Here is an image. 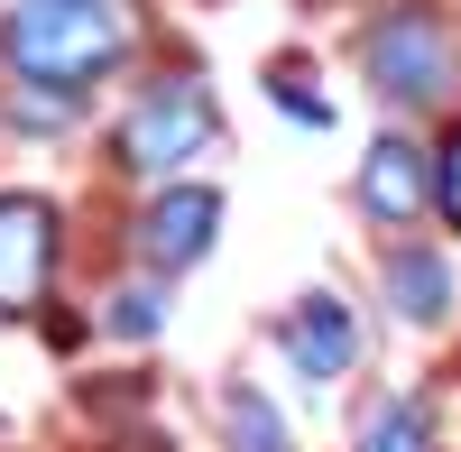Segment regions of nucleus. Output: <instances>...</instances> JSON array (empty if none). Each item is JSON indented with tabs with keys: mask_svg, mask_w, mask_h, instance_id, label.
<instances>
[{
	"mask_svg": "<svg viewBox=\"0 0 461 452\" xmlns=\"http://www.w3.org/2000/svg\"><path fill=\"white\" fill-rule=\"evenodd\" d=\"M111 452H167V434H121Z\"/></svg>",
	"mask_w": 461,
	"mask_h": 452,
	"instance_id": "obj_14",
	"label": "nucleus"
},
{
	"mask_svg": "<svg viewBox=\"0 0 461 452\" xmlns=\"http://www.w3.org/2000/svg\"><path fill=\"white\" fill-rule=\"evenodd\" d=\"M360 203H369V221H425V148L378 139L360 167Z\"/></svg>",
	"mask_w": 461,
	"mask_h": 452,
	"instance_id": "obj_7",
	"label": "nucleus"
},
{
	"mask_svg": "<svg viewBox=\"0 0 461 452\" xmlns=\"http://www.w3.org/2000/svg\"><path fill=\"white\" fill-rule=\"evenodd\" d=\"M10 111H19V121H37V130H47V121H65V93H19Z\"/></svg>",
	"mask_w": 461,
	"mask_h": 452,
	"instance_id": "obj_12",
	"label": "nucleus"
},
{
	"mask_svg": "<svg viewBox=\"0 0 461 452\" xmlns=\"http://www.w3.org/2000/svg\"><path fill=\"white\" fill-rule=\"evenodd\" d=\"M111 332H121V342H148V332H158V295H148V286H130L121 305H111Z\"/></svg>",
	"mask_w": 461,
	"mask_h": 452,
	"instance_id": "obj_11",
	"label": "nucleus"
},
{
	"mask_svg": "<svg viewBox=\"0 0 461 452\" xmlns=\"http://www.w3.org/2000/svg\"><path fill=\"white\" fill-rule=\"evenodd\" d=\"M443 212L461 221V130H452V148H443Z\"/></svg>",
	"mask_w": 461,
	"mask_h": 452,
	"instance_id": "obj_13",
	"label": "nucleus"
},
{
	"mask_svg": "<svg viewBox=\"0 0 461 452\" xmlns=\"http://www.w3.org/2000/svg\"><path fill=\"white\" fill-rule=\"evenodd\" d=\"M212 221H221V194H203V185H176V194L148 203L139 249L158 258V268H194V258L212 249Z\"/></svg>",
	"mask_w": 461,
	"mask_h": 452,
	"instance_id": "obj_5",
	"label": "nucleus"
},
{
	"mask_svg": "<svg viewBox=\"0 0 461 452\" xmlns=\"http://www.w3.org/2000/svg\"><path fill=\"white\" fill-rule=\"evenodd\" d=\"M221 425H230V452H295V443H286V416H277L258 388H230V397H221Z\"/></svg>",
	"mask_w": 461,
	"mask_h": 452,
	"instance_id": "obj_9",
	"label": "nucleus"
},
{
	"mask_svg": "<svg viewBox=\"0 0 461 452\" xmlns=\"http://www.w3.org/2000/svg\"><path fill=\"white\" fill-rule=\"evenodd\" d=\"M212 93L194 84V74H176V84H148L139 102H130V121H121V167H139V176H176L185 158H203L212 148Z\"/></svg>",
	"mask_w": 461,
	"mask_h": 452,
	"instance_id": "obj_2",
	"label": "nucleus"
},
{
	"mask_svg": "<svg viewBox=\"0 0 461 452\" xmlns=\"http://www.w3.org/2000/svg\"><path fill=\"white\" fill-rule=\"evenodd\" d=\"M388 295H397L406 323H443V314H452V268H443L434 249H425V258L397 249V258H388Z\"/></svg>",
	"mask_w": 461,
	"mask_h": 452,
	"instance_id": "obj_8",
	"label": "nucleus"
},
{
	"mask_svg": "<svg viewBox=\"0 0 461 452\" xmlns=\"http://www.w3.org/2000/svg\"><path fill=\"white\" fill-rule=\"evenodd\" d=\"M56 277V212L37 194H0V314H28Z\"/></svg>",
	"mask_w": 461,
	"mask_h": 452,
	"instance_id": "obj_4",
	"label": "nucleus"
},
{
	"mask_svg": "<svg viewBox=\"0 0 461 452\" xmlns=\"http://www.w3.org/2000/svg\"><path fill=\"white\" fill-rule=\"evenodd\" d=\"M0 47L28 84H93L102 65H121L130 47V10L121 0H19L10 28H0Z\"/></svg>",
	"mask_w": 461,
	"mask_h": 452,
	"instance_id": "obj_1",
	"label": "nucleus"
},
{
	"mask_svg": "<svg viewBox=\"0 0 461 452\" xmlns=\"http://www.w3.org/2000/svg\"><path fill=\"white\" fill-rule=\"evenodd\" d=\"M425 443H434V434H425V406H406V397H397V406H378V425H369L360 452H425Z\"/></svg>",
	"mask_w": 461,
	"mask_h": 452,
	"instance_id": "obj_10",
	"label": "nucleus"
},
{
	"mask_svg": "<svg viewBox=\"0 0 461 452\" xmlns=\"http://www.w3.org/2000/svg\"><path fill=\"white\" fill-rule=\"evenodd\" d=\"M369 84L388 102H434L452 84V28L434 10H388L369 28Z\"/></svg>",
	"mask_w": 461,
	"mask_h": 452,
	"instance_id": "obj_3",
	"label": "nucleus"
},
{
	"mask_svg": "<svg viewBox=\"0 0 461 452\" xmlns=\"http://www.w3.org/2000/svg\"><path fill=\"white\" fill-rule=\"evenodd\" d=\"M286 351H295L304 379H341V369H351V351H360L351 305H341V295H304V305L286 314Z\"/></svg>",
	"mask_w": 461,
	"mask_h": 452,
	"instance_id": "obj_6",
	"label": "nucleus"
}]
</instances>
